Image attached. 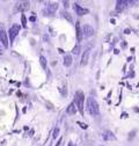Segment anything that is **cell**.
Segmentation results:
<instances>
[{
	"mask_svg": "<svg viewBox=\"0 0 139 146\" xmlns=\"http://www.w3.org/2000/svg\"><path fill=\"white\" fill-rule=\"evenodd\" d=\"M87 111H88L92 116H97L100 114V108H99V104L96 102V100L92 96L87 98Z\"/></svg>",
	"mask_w": 139,
	"mask_h": 146,
	"instance_id": "1",
	"label": "cell"
},
{
	"mask_svg": "<svg viewBox=\"0 0 139 146\" xmlns=\"http://www.w3.org/2000/svg\"><path fill=\"white\" fill-rule=\"evenodd\" d=\"M83 98H85V95L82 92H77V94L74 96V103L82 115H83Z\"/></svg>",
	"mask_w": 139,
	"mask_h": 146,
	"instance_id": "2",
	"label": "cell"
},
{
	"mask_svg": "<svg viewBox=\"0 0 139 146\" xmlns=\"http://www.w3.org/2000/svg\"><path fill=\"white\" fill-rule=\"evenodd\" d=\"M19 31H20V26H19V25H13V26L11 27V29H9V31H8L11 42H14L15 37L17 36V34H19Z\"/></svg>",
	"mask_w": 139,
	"mask_h": 146,
	"instance_id": "3",
	"label": "cell"
},
{
	"mask_svg": "<svg viewBox=\"0 0 139 146\" xmlns=\"http://www.w3.org/2000/svg\"><path fill=\"white\" fill-rule=\"evenodd\" d=\"M81 30H82V37H86V38L91 37V36H93V34H94V28L91 27L89 25H85L81 28Z\"/></svg>",
	"mask_w": 139,
	"mask_h": 146,
	"instance_id": "4",
	"label": "cell"
},
{
	"mask_svg": "<svg viewBox=\"0 0 139 146\" xmlns=\"http://www.w3.org/2000/svg\"><path fill=\"white\" fill-rule=\"evenodd\" d=\"M57 8H58V4L57 3H52V4H49V5H46V7H45V9H44V13L45 14H52V13H55L56 11H57Z\"/></svg>",
	"mask_w": 139,
	"mask_h": 146,
	"instance_id": "5",
	"label": "cell"
},
{
	"mask_svg": "<svg viewBox=\"0 0 139 146\" xmlns=\"http://www.w3.org/2000/svg\"><path fill=\"white\" fill-rule=\"evenodd\" d=\"M0 42L3 43V45L5 48H8V38H7V34L5 33V30L0 29Z\"/></svg>",
	"mask_w": 139,
	"mask_h": 146,
	"instance_id": "6",
	"label": "cell"
},
{
	"mask_svg": "<svg viewBox=\"0 0 139 146\" xmlns=\"http://www.w3.org/2000/svg\"><path fill=\"white\" fill-rule=\"evenodd\" d=\"M73 9L74 12L78 14V15H85V14H88V9H86V8H82L80 5L78 4H74L73 5Z\"/></svg>",
	"mask_w": 139,
	"mask_h": 146,
	"instance_id": "7",
	"label": "cell"
},
{
	"mask_svg": "<svg viewBox=\"0 0 139 146\" xmlns=\"http://www.w3.org/2000/svg\"><path fill=\"white\" fill-rule=\"evenodd\" d=\"M77 110H78V108H77L75 103H74V102H72L71 104H70V106L67 107V109H66V113H67L68 115H74V114L77 113Z\"/></svg>",
	"mask_w": 139,
	"mask_h": 146,
	"instance_id": "8",
	"label": "cell"
},
{
	"mask_svg": "<svg viewBox=\"0 0 139 146\" xmlns=\"http://www.w3.org/2000/svg\"><path fill=\"white\" fill-rule=\"evenodd\" d=\"M128 4H130L129 1H124V0H118L117 1V5H116V9L119 12V11H123L126 6H128Z\"/></svg>",
	"mask_w": 139,
	"mask_h": 146,
	"instance_id": "9",
	"label": "cell"
},
{
	"mask_svg": "<svg viewBox=\"0 0 139 146\" xmlns=\"http://www.w3.org/2000/svg\"><path fill=\"white\" fill-rule=\"evenodd\" d=\"M88 58H89V50H86L82 54L81 57V65H87V63H88Z\"/></svg>",
	"mask_w": 139,
	"mask_h": 146,
	"instance_id": "10",
	"label": "cell"
},
{
	"mask_svg": "<svg viewBox=\"0 0 139 146\" xmlns=\"http://www.w3.org/2000/svg\"><path fill=\"white\" fill-rule=\"evenodd\" d=\"M75 30H77V38L80 42L82 40V30H81V27H80V22L79 21L75 23Z\"/></svg>",
	"mask_w": 139,
	"mask_h": 146,
	"instance_id": "11",
	"label": "cell"
},
{
	"mask_svg": "<svg viewBox=\"0 0 139 146\" xmlns=\"http://www.w3.org/2000/svg\"><path fill=\"white\" fill-rule=\"evenodd\" d=\"M29 8V3H20L16 5V11H23V9H28Z\"/></svg>",
	"mask_w": 139,
	"mask_h": 146,
	"instance_id": "12",
	"label": "cell"
},
{
	"mask_svg": "<svg viewBox=\"0 0 139 146\" xmlns=\"http://www.w3.org/2000/svg\"><path fill=\"white\" fill-rule=\"evenodd\" d=\"M72 64V57L70 56V54H66V56L64 57V65L65 66H70Z\"/></svg>",
	"mask_w": 139,
	"mask_h": 146,
	"instance_id": "13",
	"label": "cell"
},
{
	"mask_svg": "<svg viewBox=\"0 0 139 146\" xmlns=\"http://www.w3.org/2000/svg\"><path fill=\"white\" fill-rule=\"evenodd\" d=\"M103 138L106 139V140H109V139H115V136L113 135V132H109V131H107L106 133H104Z\"/></svg>",
	"mask_w": 139,
	"mask_h": 146,
	"instance_id": "14",
	"label": "cell"
},
{
	"mask_svg": "<svg viewBox=\"0 0 139 146\" xmlns=\"http://www.w3.org/2000/svg\"><path fill=\"white\" fill-rule=\"evenodd\" d=\"M40 62H41L42 67L45 70V68H46V60H45V58H44L43 56H41V57H40Z\"/></svg>",
	"mask_w": 139,
	"mask_h": 146,
	"instance_id": "15",
	"label": "cell"
},
{
	"mask_svg": "<svg viewBox=\"0 0 139 146\" xmlns=\"http://www.w3.org/2000/svg\"><path fill=\"white\" fill-rule=\"evenodd\" d=\"M79 51H80V46H79V45H77L75 48H73V51H72V52H73L74 54H78V53H79Z\"/></svg>",
	"mask_w": 139,
	"mask_h": 146,
	"instance_id": "16",
	"label": "cell"
},
{
	"mask_svg": "<svg viewBox=\"0 0 139 146\" xmlns=\"http://www.w3.org/2000/svg\"><path fill=\"white\" fill-rule=\"evenodd\" d=\"M58 133H59V129H58V127H56L55 131H54V138H55V139L58 137Z\"/></svg>",
	"mask_w": 139,
	"mask_h": 146,
	"instance_id": "17",
	"label": "cell"
},
{
	"mask_svg": "<svg viewBox=\"0 0 139 146\" xmlns=\"http://www.w3.org/2000/svg\"><path fill=\"white\" fill-rule=\"evenodd\" d=\"M21 21H22V25H23V27H26L27 26V23H26V16L22 14V16H21Z\"/></svg>",
	"mask_w": 139,
	"mask_h": 146,
	"instance_id": "18",
	"label": "cell"
},
{
	"mask_svg": "<svg viewBox=\"0 0 139 146\" xmlns=\"http://www.w3.org/2000/svg\"><path fill=\"white\" fill-rule=\"evenodd\" d=\"M63 14H64V16H66V19H67L68 21H72V17H71V16H70V15H68V13H66V12H64Z\"/></svg>",
	"mask_w": 139,
	"mask_h": 146,
	"instance_id": "19",
	"label": "cell"
},
{
	"mask_svg": "<svg viewBox=\"0 0 139 146\" xmlns=\"http://www.w3.org/2000/svg\"><path fill=\"white\" fill-rule=\"evenodd\" d=\"M79 125H80L81 127H83V129H86V127H87V125H86V124H82V123H79Z\"/></svg>",
	"mask_w": 139,
	"mask_h": 146,
	"instance_id": "20",
	"label": "cell"
},
{
	"mask_svg": "<svg viewBox=\"0 0 139 146\" xmlns=\"http://www.w3.org/2000/svg\"><path fill=\"white\" fill-rule=\"evenodd\" d=\"M64 6L67 7V6H68V3H67V1H64Z\"/></svg>",
	"mask_w": 139,
	"mask_h": 146,
	"instance_id": "21",
	"label": "cell"
},
{
	"mask_svg": "<svg viewBox=\"0 0 139 146\" xmlns=\"http://www.w3.org/2000/svg\"><path fill=\"white\" fill-rule=\"evenodd\" d=\"M3 52V49H1V46H0V53H1Z\"/></svg>",
	"mask_w": 139,
	"mask_h": 146,
	"instance_id": "22",
	"label": "cell"
},
{
	"mask_svg": "<svg viewBox=\"0 0 139 146\" xmlns=\"http://www.w3.org/2000/svg\"><path fill=\"white\" fill-rule=\"evenodd\" d=\"M68 146H73V144H72V143H70V145H68Z\"/></svg>",
	"mask_w": 139,
	"mask_h": 146,
	"instance_id": "23",
	"label": "cell"
}]
</instances>
